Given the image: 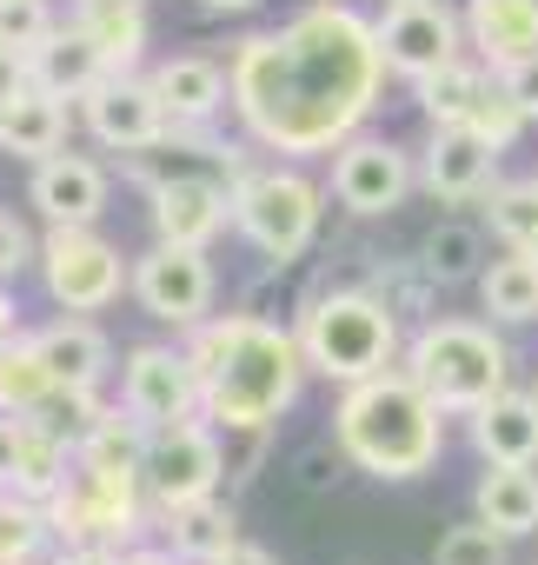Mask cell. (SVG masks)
<instances>
[{
  "label": "cell",
  "instance_id": "obj_5",
  "mask_svg": "<svg viewBox=\"0 0 538 565\" xmlns=\"http://www.w3.org/2000/svg\"><path fill=\"white\" fill-rule=\"evenodd\" d=\"M445 413H478L492 393L512 386V347L478 327V320H432L406 340V360H399Z\"/></svg>",
  "mask_w": 538,
  "mask_h": 565
},
{
  "label": "cell",
  "instance_id": "obj_21",
  "mask_svg": "<svg viewBox=\"0 0 538 565\" xmlns=\"http://www.w3.org/2000/svg\"><path fill=\"white\" fill-rule=\"evenodd\" d=\"M465 41L492 74H505L538 54V0H465Z\"/></svg>",
  "mask_w": 538,
  "mask_h": 565
},
{
  "label": "cell",
  "instance_id": "obj_33",
  "mask_svg": "<svg viewBox=\"0 0 538 565\" xmlns=\"http://www.w3.org/2000/svg\"><path fill=\"white\" fill-rule=\"evenodd\" d=\"M21 419H28V426H41V433H54L61 446H74V452H80V446H87V433L107 419V406H100V393H87V386H54V393H47L34 413H21Z\"/></svg>",
  "mask_w": 538,
  "mask_h": 565
},
{
  "label": "cell",
  "instance_id": "obj_30",
  "mask_svg": "<svg viewBox=\"0 0 538 565\" xmlns=\"http://www.w3.org/2000/svg\"><path fill=\"white\" fill-rule=\"evenodd\" d=\"M485 239H478V226H465V220H439L426 239H419V266H426V279L432 287H465V279H478L485 266Z\"/></svg>",
  "mask_w": 538,
  "mask_h": 565
},
{
  "label": "cell",
  "instance_id": "obj_34",
  "mask_svg": "<svg viewBox=\"0 0 538 565\" xmlns=\"http://www.w3.org/2000/svg\"><path fill=\"white\" fill-rule=\"evenodd\" d=\"M74 479V446H61L54 433H41V426H28V439H21V459H14V492H28V499H54L61 486Z\"/></svg>",
  "mask_w": 538,
  "mask_h": 565
},
{
  "label": "cell",
  "instance_id": "obj_24",
  "mask_svg": "<svg viewBox=\"0 0 538 565\" xmlns=\"http://www.w3.org/2000/svg\"><path fill=\"white\" fill-rule=\"evenodd\" d=\"M166 545L186 558V565H213L239 545V512L213 492V499H193V505H173L166 512Z\"/></svg>",
  "mask_w": 538,
  "mask_h": 565
},
{
  "label": "cell",
  "instance_id": "obj_41",
  "mask_svg": "<svg viewBox=\"0 0 538 565\" xmlns=\"http://www.w3.org/2000/svg\"><path fill=\"white\" fill-rule=\"evenodd\" d=\"M21 439H28V419H21V413H0V486H14V459H21Z\"/></svg>",
  "mask_w": 538,
  "mask_h": 565
},
{
  "label": "cell",
  "instance_id": "obj_7",
  "mask_svg": "<svg viewBox=\"0 0 538 565\" xmlns=\"http://www.w3.org/2000/svg\"><path fill=\"white\" fill-rule=\"evenodd\" d=\"M41 279H47V300L61 313H107L120 294H133V266L94 226H47Z\"/></svg>",
  "mask_w": 538,
  "mask_h": 565
},
{
  "label": "cell",
  "instance_id": "obj_28",
  "mask_svg": "<svg viewBox=\"0 0 538 565\" xmlns=\"http://www.w3.org/2000/svg\"><path fill=\"white\" fill-rule=\"evenodd\" d=\"M54 366L41 353V333H8L0 340V413H34L54 393Z\"/></svg>",
  "mask_w": 538,
  "mask_h": 565
},
{
  "label": "cell",
  "instance_id": "obj_43",
  "mask_svg": "<svg viewBox=\"0 0 538 565\" xmlns=\"http://www.w3.org/2000/svg\"><path fill=\"white\" fill-rule=\"evenodd\" d=\"M127 565H186L173 545H127Z\"/></svg>",
  "mask_w": 538,
  "mask_h": 565
},
{
  "label": "cell",
  "instance_id": "obj_14",
  "mask_svg": "<svg viewBox=\"0 0 538 565\" xmlns=\"http://www.w3.org/2000/svg\"><path fill=\"white\" fill-rule=\"evenodd\" d=\"M120 406L147 426L173 419H206L200 413V366L186 347H133L120 366Z\"/></svg>",
  "mask_w": 538,
  "mask_h": 565
},
{
  "label": "cell",
  "instance_id": "obj_42",
  "mask_svg": "<svg viewBox=\"0 0 538 565\" xmlns=\"http://www.w3.org/2000/svg\"><path fill=\"white\" fill-rule=\"evenodd\" d=\"M54 565H127V552H107V545H61Z\"/></svg>",
  "mask_w": 538,
  "mask_h": 565
},
{
  "label": "cell",
  "instance_id": "obj_26",
  "mask_svg": "<svg viewBox=\"0 0 538 565\" xmlns=\"http://www.w3.org/2000/svg\"><path fill=\"white\" fill-rule=\"evenodd\" d=\"M74 21L94 34V47L107 54V67H140L147 54V0H74Z\"/></svg>",
  "mask_w": 538,
  "mask_h": 565
},
{
  "label": "cell",
  "instance_id": "obj_44",
  "mask_svg": "<svg viewBox=\"0 0 538 565\" xmlns=\"http://www.w3.org/2000/svg\"><path fill=\"white\" fill-rule=\"evenodd\" d=\"M213 565H280V558L266 552V545H246V539H239V545H233L226 558H213Z\"/></svg>",
  "mask_w": 538,
  "mask_h": 565
},
{
  "label": "cell",
  "instance_id": "obj_31",
  "mask_svg": "<svg viewBox=\"0 0 538 565\" xmlns=\"http://www.w3.org/2000/svg\"><path fill=\"white\" fill-rule=\"evenodd\" d=\"M485 220L512 253L538 259V180H492L485 193Z\"/></svg>",
  "mask_w": 538,
  "mask_h": 565
},
{
  "label": "cell",
  "instance_id": "obj_23",
  "mask_svg": "<svg viewBox=\"0 0 538 565\" xmlns=\"http://www.w3.org/2000/svg\"><path fill=\"white\" fill-rule=\"evenodd\" d=\"M41 353H47V366H54L61 386L100 393V380L114 373V347H107V333H100L87 313H67V320L41 327Z\"/></svg>",
  "mask_w": 538,
  "mask_h": 565
},
{
  "label": "cell",
  "instance_id": "obj_40",
  "mask_svg": "<svg viewBox=\"0 0 538 565\" xmlns=\"http://www.w3.org/2000/svg\"><path fill=\"white\" fill-rule=\"evenodd\" d=\"M498 87L525 107V120H538V54H525V61H512L505 74H498Z\"/></svg>",
  "mask_w": 538,
  "mask_h": 565
},
{
  "label": "cell",
  "instance_id": "obj_18",
  "mask_svg": "<svg viewBox=\"0 0 538 565\" xmlns=\"http://www.w3.org/2000/svg\"><path fill=\"white\" fill-rule=\"evenodd\" d=\"M153 87H160L173 127H213L233 107V67H219L213 54H173V61H160Z\"/></svg>",
  "mask_w": 538,
  "mask_h": 565
},
{
  "label": "cell",
  "instance_id": "obj_35",
  "mask_svg": "<svg viewBox=\"0 0 538 565\" xmlns=\"http://www.w3.org/2000/svg\"><path fill=\"white\" fill-rule=\"evenodd\" d=\"M432 565H512V539H505L498 525L472 519V525H452V532H439V545H432Z\"/></svg>",
  "mask_w": 538,
  "mask_h": 565
},
{
  "label": "cell",
  "instance_id": "obj_25",
  "mask_svg": "<svg viewBox=\"0 0 538 565\" xmlns=\"http://www.w3.org/2000/svg\"><path fill=\"white\" fill-rule=\"evenodd\" d=\"M472 512L485 525H498L505 539H525L538 532V472L531 466H492L472 492Z\"/></svg>",
  "mask_w": 538,
  "mask_h": 565
},
{
  "label": "cell",
  "instance_id": "obj_45",
  "mask_svg": "<svg viewBox=\"0 0 538 565\" xmlns=\"http://www.w3.org/2000/svg\"><path fill=\"white\" fill-rule=\"evenodd\" d=\"M8 333H21V313H14V300H8V279H0V340Z\"/></svg>",
  "mask_w": 538,
  "mask_h": 565
},
{
  "label": "cell",
  "instance_id": "obj_38",
  "mask_svg": "<svg viewBox=\"0 0 538 565\" xmlns=\"http://www.w3.org/2000/svg\"><path fill=\"white\" fill-rule=\"evenodd\" d=\"M21 266H41V246H34V233H28L21 213L0 206V279H14Z\"/></svg>",
  "mask_w": 538,
  "mask_h": 565
},
{
  "label": "cell",
  "instance_id": "obj_12",
  "mask_svg": "<svg viewBox=\"0 0 538 565\" xmlns=\"http://www.w3.org/2000/svg\"><path fill=\"white\" fill-rule=\"evenodd\" d=\"M419 186V167L406 147L392 140H373V134H353L333 147V200L353 213V220H386L406 206V193Z\"/></svg>",
  "mask_w": 538,
  "mask_h": 565
},
{
  "label": "cell",
  "instance_id": "obj_32",
  "mask_svg": "<svg viewBox=\"0 0 538 565\" xmlns=\"http://www.w3.org/2000/svg\"><path fill=\"white\" fill-rule=\"evenodd\" d=\"M47 539H54L47 505L14 492V486H0V558H8V565H34L47 552Z\"/></svg>",
  "mask_w": 538,
  "mask_h": 565
},
{
  "label": "cell",
  "instance_id": "obj_36",
  "mask_svg": "<svg viewBox=\"0 0 538 565\" xmlns=\"http://www.w3.org/2000/svg\"><path fill=\"white\" fill-rule=\"evenodd\" d=\"M472 127H478V134H485V140H492L498 153H512V140H518V134H525L531 120H525V107H518V100H512V94L498 87V74H492V87H485V100H478Z\"/></svg>",
  "mask_w": 538,
  "mask_h": 565
},
{
  "label": "cell",
  "instance_id": "obj_17",
  "mask_svg": "<svg viewBox=\"0 0 538 565\" xmlns=\"http://www.w3.org/2000/svg\"><path fill=\"white\" fill-rule=\"evenodd\" d=\"M28 206L47 226H94L107 213V167L87 153H47V160H34Z\"/></svg>",
  "mask_w": 538,
  "mask_h": 565
},
{
  "label": "cell",
  "instance_id": "obj_8",
  "mask_svg": "<svg viewBox=\"0 0 538 565\" xmlns=\"http://www.w3.org/2000/svg\"><path fill=\"white\" fill-rule=\"evenodd\" d=\"M147 505L153 499H147L140 479H107V472L74 459V479L47 499V519H54L61 545H107V552H120V545H133Z\"/></svg>",
  "mask_w": 538,
  "mask_h": 565
},
{
  "label": "cell",
  "instance_id": "obj_13",
  "mask_svg": "<svg viewBox=\"0 0 538 565\" xmlns=\"http://www.w3.org/2000/svg\"><path fill=\"white\" fill-rule=\"evenodd\" d=\"M373 28H379L386 67L399 81H426L445 61H459V47H465V21L445 8V0H386V14Z\"/></svg>",
  "mask_w": 538,
  "mask_h": 565
},
{
  "label": "cell",
  "instance_id": "obj_46",
  "mask_svg": "<svg viewBox=\"0 0 538 565\" xmlns=\"http://www.w3.org/2000/svg\"><path fill=\"white\" fill-rule=\"evenodd\" d=\"M206 14H246V8H259V0H200Z\"/></svg>",
  "mask_w": 538,
  "mask_h": 565
},
{
  "label": "cell",
  "instance_id": "obj_1",
  "mask_svg": "<svg viewBox=\"0 0 538 565\" xmlns=\"http://www.w3.org/2000/svg\"><path fill=\"white\" fill-rule=\"evenodd\" d=\"M386 74L379 28L320 0L300 21L233 47V114L266 153L313 160L366 127Z\"/></svg>",
  "mask_w": 538,
  "mask_h": 565
},
{
  "label": "cell",
  "instance_id": "obj_15",
  "mask_svg": "<svg viewBox=\"0 0 538 565\" xmlns=\"http://www.w3.org/2000/svg\"><path fill=\"white\" fill-rule=\"evenodd\" d=\"M147 220H153V239L213 246V239L233 226V180H213V173H166V180L147 186Z\"/></svg>",
  "mask_w": 538,
  "mask_h": 565
},
{
  "label": "cell",
  "instance_id": "obj_20",
  "mask_svg": "<svg viewBox=\"0 0 538 565\" xmlns=\"http://www.w3.org/2000/svg\"><path fill=\"white\" fill-rule=\"evenodd\" d=\"M472 419V446L485 466H538V393H492Z\"/></svg>",
  "mask_w": 538,
  "mask_h": 565
},
{
  "label": "cell",
  "instance_id": "obj_9",
  "mask_svg": "<svg viewBox=\"0 0 538 565\" xmlns=\"http://www.w3.org/2000/svg\"><path fill=\"white\" fill-rule=\"evenodd\" d=\"M213 259L206 246H173V239H153L140 259H133V300L147 320L173 327V333H193L200 320H213Z\"/></svg>",
  "mask_w": 538,
  "mask_h": 565
},
{
  "label": "cell",
  "instance_id": "obj_27",
  "mask_svg": "<svg viewBox=\"0 0 538 565\" xmlns=\"http://www.w3.org/2000/svg\"><path fill=\"white\" fill-rule=\"evenodd\" d=\"M485 87H492V67L459 54V61H445L439 74L412 81V100H419V114H426L432 127H452V120H472V114H478Z\"/></svg>",
  "mask_w": 538,
  "mask_h": 565
},
{
  "label": "cell",
  "instance_id": "obj_19",
  "mask_svg": "<svg viewBox=\"0 0 538 565\" xmlns=\"http://www.w3.org/2000/svg\"><path fill=\"white\" fill-rule=\"evenodd\" d=\"M28 74H34V87H47V94H61V100H87L114 67H107V54L94 47V34H87L80 21H61V28L28 54Z\"/></svg>",
  "mask_w": 538,
  "mask_h": 565
},
{
  "label": "cell",
  "instance_id": "obj_22",
  "mask_svg": "<svg viewBox=\"0 0 538 565\" xmlns=\"http://www.w3.org/2000/svg\"><path fill=\"white\" fill-rule=\"evenodd\" d=\"M67 147V100L47 87H21L14 100H0V153L14 160H47Z\"/></svg>",
  "mask_w": 538,
  "mask_h": 565
},
{
  "label": "cell",
  "instance_id": "obj_37",
  "mask_svg": "<svg viewBox=\"0 0 538 565\" xmlns=\"http://www.w3.org/2000/svg\"><path fill=\"white\" fill-rule=\"evenodd\" d=\"M61 21H54V8L47 0H0V34H8V47H21V54H34L47 34H54Z\"/></svg>",
  "mask_w": 538,
  "mask_h": 565
},
{
  "label": "cell",
  "instance_id": "obj_16",
  "mask_svg": "<svg viewBox=\"0 0 538 565\" xmlns=\"http://www.w3.org/2000/svg\"><path fill=\"white\" fill-rule=\"evenodd\" d=\"M492 160H498V147H492L472 120L432 127L426 160H419V186H426L432 200H445V206L485 200V193H492Z\"/></svg>",
  "mask_w": 538,
  "mask_h": 565
},
{
  "label": "cell",
  "instance_id": "obj_49",
  "mask_svg": "<svg viewBox=\"0 0 538 565\" xmlns=\"http://www.w3.org/2000/svg\"><path fill=\"white\" fill-rule=\"evenodd\" d=\"M531 393H538V386H531Z\"/></svg>",
  "mask_w": 538,
  "mask_h": 565
},
{
  "label": "cell",
  "instance_id": "obj_11",
  "mask_svg": "<svg viewBox=\"0 0 538 565\" xmlns=\"http://www.w3.org/2000/svg\"><path fill=\"white\" fill-rule=\"evenodd\" d=\"M80 120H87V134H94L100 147H114V153H147V147H166V134H173V114H166L153 74H140V67L107 74V81L80 100Z\"/></svg>",
  "mask_w": 538,
  "mask_h": 565
},
{
  "label": "cell",
  "instance_id": "obj_48",
  "mask_svg": "<svg viewBox=\"0 0 538 565\" xmlns=\"http://www.w3.org/2000/svg\"><path fill=\"white\" fill-rule=\"evenodd\" d=\"M0 565H8V558H0Z\"/></svg>",
  "mask_w": 538,
  "mask_h": 565
},
{
  "label": "cell",
  "instance_id": "obj_2",
  "mask_svg": "<svg viewBox=\"0 0 538 565\" xmlns=\"http://www.w3.org/2000/svg\"><path fill=\"white\" fill-rule=\"evenodd\" d=\"M186 353L200 366V413L219 433H266L280 413H293V399L313 373L300 333L259 320V313L200 320L186 333Z\"/></svg>",
  "mask_w": 538,
  "mask_h": 565
},
{
  "label": "cell",
  "instance_id": "obj_10",
  "mask_svg": "<svg viewBox=\"0 0 538 565\" xmlns=\"http://www.w3.org/2000/svg\"><path fill=\"white\" fill-rule=\"evenodd\" d=\"M147 499L160 512L173 505H193V499H213L219 479H226V446H219V426L213 419H173V426H153L147 433Z\"/></svg>",
  "mask_w": 538,
  "mask_h": 565
},
{
  "label": "cell",
  "instance_id": "obj_47",
  "mask_svg": "<svg viewBox=\"0 0 538 565\" xmlns=\"http://www.w3.org/2000/svg\"><path fill=\"white\" fill-rule=\"evenodd\" d=\"M8 54H21V47H8V34H0V61H8Z\"/></svg>",
  "mask_w": 538,
  "mask_h": 565
},
{
  "label": "cell",
  "instance_id": "obj_39",
  "mask_svg": "<svg viewBox=\"0 0 538 565\" xmlns=\"http://www.w3.org/2000/svg\"><path fill=\"white\" fill-rule=\"evenodd\" d=\"M340 466H346V446H340V439H333V446H313V452H300V486L326 492V486L340 479Z\"/></svg>",
  "mask_w": 538,
  "mask_h": 565
},
{
  "label": "cell",
  "instance_id": "obj_6",
  "mask_svg": "<svg viewBox=\"0 0 538 565\" xmlns=\"http://www.w3.org/2000/svg\"><path fill=\"white\" fill-rule=\"evenodd\" d=\"M326 193L300 173V167H246L233 180V226L246 233V246L273 266H293L313 239H320V206Z\"/></svg>",
  "mask_w": 538,
  "mask_h": 565
},
{
  "label": "cell",
  "instance_id": "obj_3",
  "mask_svg": "<svg viewBox=\"0 0 538 565\" xmlns=\"http://www.w3.org/2000/svg\"><path fill=\"white\" fill-rule=\"evenodd\" d=\"M333 439L373 479H419L445 452V406L406 366H392V373H373V380L340 393Z\"/></svg>",
  "mask_w": 538,
  "mask_h": 565
},
{
  "label": "cell",
  "instance_id": "obj_4",
  "mask_svg": "<svg viewBox=\"0 0 538 565\" xmlns=\"http://www.w3.org/2000/svg\"><path fill=\"white\" fill-rule=\"evenodd\" d=\"M300 347H306V366L333 386H359L373 373H392L406 360V340H399V313L366 294V287H333V294H313L300 307Z\"/></svg>",
  "mask_w": 538,
  "mask_h": 565
},
{
  "label": "cell",
  "instance_id": "obj_29",
  "mask_svg": "<svg viewBox=\"0 0 538 565\" xmlns=\"http://www.w3.org/2000/svg\"><path fill=\"white\" fill-rule=\"evenodd\" d=\"M478 300L498 327H525L538 320V259L531 253H512V259H492L478 273Z\"/></svg>",
  "mask_w": 538,
  "mask_h": 565
}]
</instances>
